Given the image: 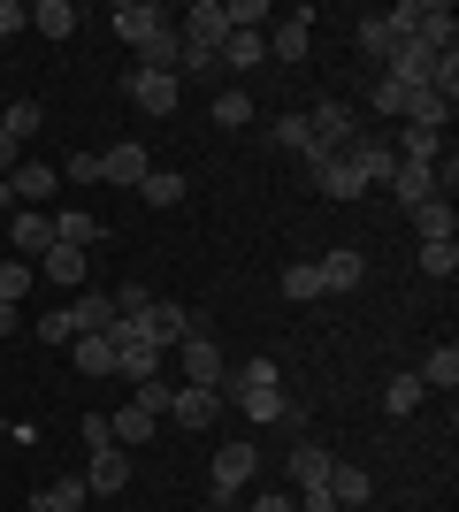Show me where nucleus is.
I'll return each mask as SVG.
<instances>
[{"label": "nucleus", "instance_id": "1", "mask_svg": "<svg viewBox=\"0 0 459 512\" xmlns=\"http://www.w3.org/2000/svg\"><path fill=\"white\" fill-rule=\"evenodd\" d=\"M123 329H131L138 344H153V352H176V344L192 337V314H184V306H169V299H146L138 314H123Z\"/></svg>", "mask_w": 459, "mask_h": 512}, {"label": "nucleus", "instance_id": "2", "mask_svg": "<svg viewBox=\"0 0 459 512\" xmlns=\"http://www.w3.org/2000/svg\"><path fill=\"white\" fill-rule=\"evenodd\" d=\"M306 130H314V153H345L360 138V107L352 100H314L306 107Z\"/></svg>", "mask_w": 459, "mask_h": 512}, {"label": "nucleus", "instance_id": "3", "mask_svg": "<svg viewBox=\"0 0 459 512\" xmlns=\"http://www.w3.org/2000/svg\"><path fill=\"white\" fill-rule=\"evenodd\" d=\"M306 184H314L322 199H337V207L368 199V184H360V169H352L345 153H306Z\"/></svg>", "mask_w": 459, "mask_h": 512}, {"label": "nucleus", "instance_id": "4", "mask_svg": "<svg viewBox=\"0 0 459 512\" xmlns=\"http://www.w3.org/2000/svg\"><path fill=\"white\" fill-rule=\"evenodd\" d=\"M176 360H184V383H192V390H222V375H230V360H222V344L207 337L199 321H192V337L176 344Z\"/></svg>", "mask_w": 459, "mask_h": 512}, {"label": "nucleus", "instance_id": "5", "mask_svg": "<svg viewBox=\"0 0 459 512\" xmlns=\"http://www.w3.org/2000/svg\"><path fill=\"white\" fill-rule=\"evenodd\" d=\"M314 54V16L291 8V16H268V62H306Z\"/></svg>", "mask_w": 459, "mask_h": 512}, {"label": "nucleus", "instance_id": "6", "mask_svg": "<svg viewBox=\"0 0 459 512\" xmlns=\"http://www.w3.org/2000/svg\"><path fill=\"white\" fill-rule=\"evenodd\" d=\"M253 467H261V451H253V444H222V451H215V482H207V490H215V505H230V497L253 482Z\"/></svg>", "mask_w": 459, "mask_h": 512}, {"label": "nucleus", "instance_id": "7", "mask_svg": "<svg viewBox=\"0 0 459 512\" xmlns=\"http://www.w3.org/2000/svg\"><path fill=\"white\" fill-rule=\"evenodd\" d=\"M146 176H153V161H146V146H138V138H131V146H108V153H100V184H115V192H138Z\"/></svg>", "mask_w": 459, "mask_h": 512}, {"label": "nucleus", "instance_id": "8", "mask_svg": "<svg viewBox=\"0 0 459 512\" xmlns=\"http://www.w3.org/2000/svg\"><path fill=\"white\" fill-rule=\"evenodd\" d=\"M8 245H16V260H39L46 245H54V214L46 207H16L8 214Z\"/></svg>", "mask_w": 459, "mask_h": 512}, {"label": "nucleus", "instance_id": "9", "mask_svg": "<svg viewBox=\"0 0 459 512\" xmlns=\"http://www.w3.org/2000/svg\"><path fill=\"white\" fill-rule=\"evenodd\" d=\"M123 92L138 100V115H176V77H169V69H131Z\"/></svg>", "mask_w": 459, "mask_h": 512}, {"label": "nucleus", "instance_id": "10", "mask_svg": "<svg viewBox=\"0 0 459 512\" xmlns=\"http://www.w3.org/2000/svg\"><path fill=\"white\" fill-rule=\"evenodd\" d=\"M345 161H352V169H360V184H368V192H375V184H391V169H398L391 138H368V130H360V138H352V146H345Z\"/></svg>", "mask_w": 459, "mask_h": 512}, {"label": "nucleus", "instance_id": "11", "mask_svg": "<svg viewBox=\"0 0 459 512\" xmlns=\"http://www.w3.org/2000/svg\"><path fill=\"white\" fill-rule=\"evenodd\" d=\"M85 490H92V497H115V490H131V451H123V444L92 451V467H85Z\"/></svg>", "mask_w": 459, "mask_h": 512}, {"label": "nucleus", "instance_id": "12", "mask_svg": "<svg viewBox=\"0 0 459 512\" xmlns=\"http://www.w3.org/2000/svg\"><path fill=\"white\" fill-rule=\"evenodd\" d=\"M108 23H115V31H123V39L138 46V39H153V31H169L176 16H169V8H161V0H123V8H115Z\"/></svg>", "mask_w": 459, "mask_h": 512}, {"label": "nucleus", "instance_id": "13", "mask_svg": "<svg viewBox=\"0 0 459 512\" xmlns=\"http://www.w3.org/2000/svg\"><path fill=\"white\" fill-rule=\"evenodd\" d=\"M169 421H176V428H215V421H222V390H192V383H184V390L169 398Z\"/></svg>", "mask_w": 459, "mask_h": 512}, {"label": "nucleus", "instance_id": "14", "mask_svg": "<svg viewBox=\"0 0 459 512\" xmlns=\"http://www.w3.org/2000/svg\"><path fill=\"white\" fill-rule=\"evenodd\" d=\"M31 268H39L46 283H62V291H77V283H85V245H62V237H54V245H46V253L31 260Z\"/></svg>", "mask_w": 459, "mask_h": 512}, {"label": "nucleus", "instance_id": "15", "mask_svg": "<svg viewBox=\"0 0 459 512\" xmlns=\"http://www.w3.org/2000/svg\"><path fill=\"white\" fill-rule=\"evenodd\" d=\"M414 230H421V245H459V207L452 199H421Z\"/></svg>", "mask_w": 459, "mask_h": 512}, {"label": "nucleus", "instance_id": "16", "mask_svg": "<svg viewBox=\"0 0 459 512\" xmlns=\"http://www.w3.org/2000/svg\"><path fill=\"white\" fill-rule=\"evenodd\" d=\"M314 276H322V291H360L368 260L352 253V245H337V253H322V260H314Z\"/></svg>", "mask_w": 459, "mask_h": 512}, {"label": "nucleus", "instance_id": "17", "mask_svg": "<svg viewBox=\"0 0 459 512\" xmlns=\"http://www.w3.org/2000/svg\"><path fill=\"white\" fill-rule=\"evenodd\" d=\"M69 329H77V337H100V329H115V291H77V306H69Z\"/></svg>", "mask_w": 459, "mask_h": 512}, {"label": "nucleus", "instance_id": "18", "mask_svg": "<svg viewBox=\"0 0 459 512\" xmlns=\"http://www.w3.org/2000/svg\"><path fill=\"white\" fill-rule=\"evenodd\" d=\"M268 62V31H230V39H222V69H230V77H245V69H261Z\"/></svg>", "mask_w": 459, "mask_h": 512}, {"label": "nucleus", "instance_id": "19", "mask_svg": "<svg viewBox=\"0 0 459 512\" xmlns=\"http://www.w3.org/2000/svg\"><path fill=\"white\" fill-rule=\"evenodd\" d=\"M452 92H429V85H421L414 92V100H406V123H414V130H437V138H444V123H452Z\"/></svg>", "mask_w": 459, "mask_h": 512}, {"label": "nucleus", "instance_id": "20", "mask_svg": "<svg viewBox=\"0 0 459 512\" xmlns=\"http://www.w3.org/2000/svg\"><path fill=\"white\" fill-rule=\"evenodd\" d=\"M414 39L429 46V54H452V39H459V16L444 8V0H429V8H421V31H414Z\"/></svg>", "mask_w": 459, "mask_h": 512}, {"label": "nucleus", "instance_id": "21", "mask_svg": "<svg viewBox=\"0 0 459 512\" xmlns=\"http://www.w3.org/2000/svg\"><path fill=\"white\" fill-rule=\"evenodd\" d=\"M329 467H337V459H329L322 444H291V482H299V490H329Z\"/></svg>", "mask_w": 459, "mask_h": 512}, {"label": "nucleus", "instance_id": "22", "mask_svg": "<svg viewBox=\"0 0 459 512\" xmlns=\"http://www.w3.org/2000/svg\"><path fill=\"white\" fill-rule=\"evenodd\" d=\"M23 23H31L39 39H69V31H77V8H69V0H39V8H23Z\"/></svg>", "mask_w": 459, "mask_h": 512}, {"label": "nucleus", "instance_id": "23", "mask_svg": "<svg viewBox=\"0 0 459 512\" xmlns=\"http://www.w3.org/2000/svg\"><path fill=\"white\" fill-rule=\"evenodd\" d=\"M54 237H62V245H100V237H108V222H100V214H85V207H62V214H54Z\"/></svg>", "mask_w": 459, "mask_h": 512}, {"label": "nucleus", "instance_id": "24", "mask_svg": "<svg viewBox=\"0 0 459 512\" xmlns=\"http://www.w3.org/2000/svg\"><path fill=\"white\" fill-rule=\"evenodd\" d=\"M375 497V482H368V467H329V505L345 512V505H368Z\"/></svg>", "mask_w": 459, "mask_h": 512}, {"label": "nucleus", "instance_id": "25", "mask_svg": "<svg viewBox=\"0 0 459 512\" xmlns=\"http://www.w3.org/2000/svg\"><path fill=\"white\" fill-rule=\"evenodd\" d=\"M268 146H276V153H299V161L314 153V130H306V107H299V115H276V123H268Z\"/></svg>", "mask_w": 459, "mask_h": 512}, {"label": "nucleus", "instance_id": "26", "mask_svg": "<svg viewBox=\"0 0 459 512\" xmlns=\"http://www.w3.org/2000/svg\"><path fill=\"white\" fill-rule=\"evenodd\" d=\"M421 398H429V390H421V375H414V367H406V375H391V383H383V413H391V421H406V413H414Z\"/></svg>", "mask_w": 459, "mask_h": 512}, {"label": "nucleus", "instance_id": "27", "mask_svg": "<svg viewBox=\"0 0 459 512\" xmlns=\"http://www.w3.org/2000/svg\"><path fill=\"white\" fill-rule=\"evenodd\" d=\"M245 123H253V92H245V85H222L215 92V130H245Z\"/></svg>", "mask_w": 459, "mask_h": 512}, {"label": "nucleus", "instance_id": "28", "mask_svg": "<svg viewBox=\"0 0 459 512\" xmlns=\"http://www.w3.org/2000/svg\"><path fill=\"white\" fill-rule=\"evenodd\" d=\"M69 352H77V367H85V375H115V337H108V329H100V337H77Z\"/></svg>", "mask_w": 459, "mask_h": 512}, {"label": "nucleus", "instance_id": "29", "mask_svg": "<svg viewBox=\"0 0 459 512\" xmlns=\"http://www.w3.org/2000/svg\"><path fill=\"white\" fill-rule=\"evenodd\" d=\"M414 375H421V390H452V383H459V352H452V344H437Z\"/></svg>", "mask_w": 459, "mask_h": 512}, {"label": "nucleus", "instance_id": "30", "mask_svg": "<svg viewBox=\"0 0 459 512\" xmlns=\"http://www.w3.org/2000/svg\"><path fill=\"white\" fill-rule=\"evenodd\" d=\"M108 428H115V444L131 451V444H146V436H153V428H161V421H153L146 406H123V413H108Z\"/></svg>", "mask_w": 459, "mask_h": 512}, {"label": "nucleus", "instance_id": "31", "mask_svg": "<svg viewBox=\"0 0 459 512\" xmlns=\"http://www.w3.org/2000/svg\"><path fill=\"white\" fill-rule=\"evenodd\" d=\"M31 283H39V268H31V260H0V306H23V291H31Z\"/></svg>", "mask_w": 459, "mask_h": 512}, {"label": "nucleus", "instance_id": "32", "mask_svg": "<svg viewBox=\"0 0 459 512\" xmlns=\"http://www.w3.org/2000/svg\"><path fill=\"white\" fill-rule=\"evenodd\" d=\"M0 123H8V138H16V146H23V138H39L46 107H39V100H8V107H0Z\"/></svg>", "mask_w": 459, "mask_h": 512}, {"label": "nucleus", "instance_id": "33", "mask_svg": "<svg viewBox=\"0 0 459 512\" xmlns=\"http://www.w3.org/2000/svg\"><path fill=\"white\" fill-rule=\"evenodd\" d=\"M138 199H146V207H184V176H176V169H153L146 184H138Z\"/></svg>", "mask_w": 459, "mask_h": 512}, {"label": "nucleus", "instance_id": "34", "mask_svg": "<svg viewBox=\"0 0 459 512\" xmlns=\"http://www.w3.org/2000/svg\"><path fill=\"white\" fill-rule=\"evenodd\" d=\"M406 100H414V85H398L391 69H383V77L368 85V107H375V115H406Z\"/></svg>", "mask_w": 459, "mask_h": 512}, {"label": "nucleus", "instance_id": "35", "mask_svg": "<svg viewBox=\"0 0 459 512\" xmlns=\"http://www.w3.org/2000/svg\"><path fill=\"white\" fill-rule=\"evenodd\" d=\"M352 39H360V54H368V62H391V23H383V16H360V31H352Z\"/></svg>", "mask_w": 459, "mask_h": 512}, {"label": "nucleus", "instance_id": "36", "mask_svg": "<svg viewBox=\"0 0 459 512\" xmlns=\"http://www.w3.org/2000/svg\"><path fill=\"white\" fill-rule=\"evenodd\" d=\"M39 497H46L54 512H85V497H92V490H85V474H62V482H46Z\"/></svg>", "mask_w": 459, "mask_h": 512}, {"label": "nucleus", "instance_id": "37", "mask_svg": "<svg viewBox=\"0 0 459 512\" xmlns=\"http://www.w3.org/2000/svg\"><path fill=\"white\" fill-rule=\"evenodd\" d=\"M284 299H291V306L322 299V276H314V260H299V268H284Z\"/></svg>", "mask_w": 459, "mask_h": 512}, {"label": "nucleus", "instance_id": "38", "mask_svg": "<svg viewBox=\"0 0 459 512\" xmlns=\"http://www.w3.org/2000/svg\"><path fill=\"white\" fill-rule=\"evenodd\" d=\"M222 16H230V31H268V8H261V0H222Z\"/></svg>", "mask_w": 459, "mask_h": 512}, {"label": "nucleus", "instance_id": "39", "mask_svg": "<svg viewBox=\"0 0 459 512\" xmlns=\"http://www.w3.org/2000/svg\"><path fill=\"white\" fill-rule=\"evenodd\" d=\"M62 184H100V153H92V146H77V153L62 161Z\"/></svg>", "mask_w": 459, "mask_h": 512}, {"label": "nucleus", "instance_id": "40", "mask_svg": "<svg viewBox=\"0 0 459 512\" xmlns=\"http://www.w3.org/2000/svg\"><path fill=\"white\" fill-rule=\"evenodd\" d=\"M421 268H429L437 283H452L459 276V245H421Z\"/></svg>", "mask_w": 459, "mask_h": 512}, {"label": "nucleus", "instance_id": "41", "mask_svg": "<svg viewBox=\"0 0 459 512\" xmlns=\"http://www.w3.org/2000/svg\"><path fill=\"white\" fill-rule=\"evenodd\" d=\"M169 398H176V383H161V375H153V383H138V398H131V406H146L153 421H161V413H169Z\"/></svg>", "mask_w": 459, "mask_h": 512}, {"label": "nucleus", "instance_id": "42", "mask_svg": "<svg viewBox=\"0 0 459 512\" xmlns=\"http://www.w3.org/2000/svg\"><path fill=\"white\" fill-rule=\"evenodd\" d=\"M77 436H85V451H108V444H115L108 413H85V421H77Z\"/></svg>", "mask_w": 459, "mask_h": 512}, {"label": "nucleus", "instance_id": "43", "mask_svg": "<svg viewBox=\"0 0 459 512\" xmlns=\"http://www.w3.org/2000/svg\"><path fill=\"white\" fill-rule=\"evenodd\" d=\"M39 344H77V329H69V306H54V314L39 321Z\"/></svg>", "mask_w": 459, "mask_h": 512}, {"label": "nucleus", "instance_id": "44", "mask_svg": "<svg viewBox=\"0 0 459 512\" xmlns=\"http://www.w3.org/2000/svg\"><path fill=\"white\" fill-rule=\"evenodd\" d=\"M16 31H23V8H16V0H0V46L16 39Z\"/></svg>", "mask_w": 459, "mask_h": 512}, {"label": "nucleus", "instance_id": "45", "mask_svg": "<svg viewBox=\"0 0 459 512\" xmlns=\"http://www.w3.org/2000/svg\"><path fill=\"white\" fill-rule=\"evenodd\" d=\"M253 512H299V505H291L284 490H261V497H253Z\"/></svg>", "mask_w": 459, "mask_h": 512}, {"label": "nucleus", "instance_id": "46", "mask_svg": "<svg viewBox=\"0 0 459 512\" xmlns=\"http://www.w3.org/2000/svg\"><path fill=\"white\" fill-rule=\"evenodd\" d=\"M16 161H23V146H16V138H8V123H0V176L16 169Z\"/></svg>", "mask_w": 459, "mask_h": 512}, {"label": "nucleus", "instance_id": "47", "mask_svg": "<svg viewBox=\"0 0 459 512\" xmlns=\"http://www.w3.org/2000/svg\"><path fill=\"white\" fill-rule=\"evenodd\" d=\"M8 329H16V306H0V337H8Z\"/></svg>", "mask_w": 459, "mask_h": 512}, {"label": "nucleus", "instance_id": "48", "mask_svg": "<svg viewBox=\"0 0 459 512\" xmlns=\"http://www.w3.org/2000/svg\"><path fill=\"white\" fill-rule=\"evenodd\" d=\"M23 512H54V505H46V497H31V505H23Z\"/></svg>", "mask_w": 459, "mask_h": 512}]
</instances>
